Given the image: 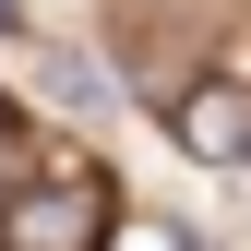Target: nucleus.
Returning a JSON list of instances; mask_svg holds the SVG:
<instances>
[{"label": "nucleus", "instance_id": "2", "mask_svg": "<svg viewBox=\"0 0 251 251\" xmlns=\"http://www.w3.org/2000/svg\"><path fill=\"white\" fill-rule=\"evenodd\" d=\"M179 144H192V155H251V96H239V84L179 96Z\"/></svg>", "mask_w": 251, "mask_h": 251}, {"label": "nucleus", "instance_id": "3", "mask_svg": "<svg viewBox=\"0 0 251 251\" xmlns=\"http://www.w3.org/2000/svg\"><path fill=\"white\" fill-rule=\"evenodd\" d=\"M24 179H36V132H24V120H12V108H0V203H12V192H24Z\"/></svg>", "mask_w": 251, "mask_h": 251}, {"label": "nucleus", "instance_id": "1", "mask_svg": "<svg viewBox=\"0 0 251 251\" xmlns=\"http://www.w3.org/2000/svg\"><path fill=\"white\" fill-rule=\"evenodd\" d=\"M0 251H108V192H96L84 168L48 179V192L24 179V192L0 203Z\"/></svg>", "mask_w": 251, "mask_h": 251}, {"label": "nucleus", "instance_id": "4", "mask_svg": "<svg viewBox=\"0 0 251 251\" xmlns=\"http://www.w3.org/2000/svg\"><path fill=\"white\" fill-rule=\"evenodd\" d=\"M0 36H24V0H0Z\"/></svg>", "mask_w": 251, "mask_h": 251}]
</instances>
